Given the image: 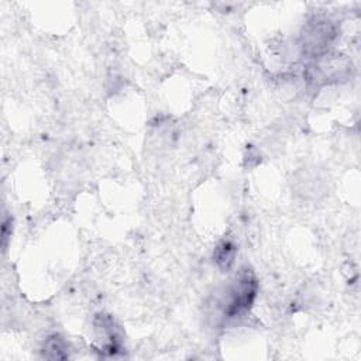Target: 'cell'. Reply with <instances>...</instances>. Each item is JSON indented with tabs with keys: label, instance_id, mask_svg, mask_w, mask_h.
<instances>
[{
	"label": "cell",
	"instance_id": "1",
	"mask_svg": "<svg viewBox=\"0 0 361 361\" xmlns=\"http://www.w3.org/2000/svg\"><path fill=\"white\" fill-rule=\"evenodd\" d=\"M258 282L251 269L243 268L238 275L226 286L221 296L216 300V309L221 322L237 320L251 309L257 296Z\"/></svg>",
	"mask_w": 361,
	"mask_h": 361
},
{
	"label": "cell",
	"instance_id": "2",
	"mask_svg": "<svg viewBox=\"0 0 361 361\" xmlns=\"http://www.w3.org/2000/svg\"><path fill=\"white\" fill-rule=\"evenodd\" d=\"M351 61L345 55L330 51L306 65L305 79L314 86H323L344 82L351 76Z\"/></svg>",
	"mask_w": 361,
	"mask_h": 361
},
{
	"label": "cell",
	"instance_id": "3",
	"mask_svg": "<svg viewBox=\"0 0 361 361\" xmlns=\"http://www.w3.org/2000/svg\"><path fill=\"white\" fill-rule=\"evenodd\" d=\"M337 38V27L327 18H313L303 27L300 47L303 54L310 58H319L330 52Z\"/></svg>",
	"mask_w": 361,
	"mask_h": 361
},
{
	"label": "cell",
	"instance_id": "4",
	"mask_svg": "<svg viewBox=\"0 0 361 361\" xmlns=\"http://www.w3.org/2000/svg\"><path fill=\"white\" fill-rule=\"evenodd\" d=\"M94 331L99 341V351L116 355L121 350V336L114 320L107 314H99L94 319Z\"/></svg>",
	"mask_w": 361,
	"mask_h": 361
},
{
	"label": "cell",
	"instance_id": "5",
	"mask_svg": "<svg viewBox=\"0 0 361 361\" xmlns=\"http://www.w3.org/2000/svg\"><path fill=\"white\" fill-rule=\"evenodd\" d=\"M41 353L42 357L48 360H65L69 357V347L63 337L59 334H52L45 338Z\"/></svg>",
	"mask_w": 361,
	"mask_h": 361
},
{
	"label": "cell",
	"instance_id": "6",
	"mask_svg": "<svg viewBox=\"0 0 361 361\" xmlns=\"http://www.w3.org/2000/svg\"><path fill=\"white\" fill-rule=\"evenodd\" d=\"M235 254H237L235 245H234L231 241L224 240V241H221V243L214 248L213 259H214L216 265H217L221 271H228V269L233 267V264H234Z\"/></svg>",
	"mask_w": 361,
	"mask_h": 361
},
{
	"label": "cell",
	"instance_id": "7",
	"mask_svg": "<svg viewBox=\"0 0 361 361\" xmlns=\"http://www.w3.org/2000/svg\"><path fill=\"white\" fill-rule=\"evenodd\" d=\"M11 234V217L4 216L3 223H1V243H3V248H6L7 245V240Z\"/></svg>",
	"mask_w": 361,
	"mask_h": 361
}]
</instances>
